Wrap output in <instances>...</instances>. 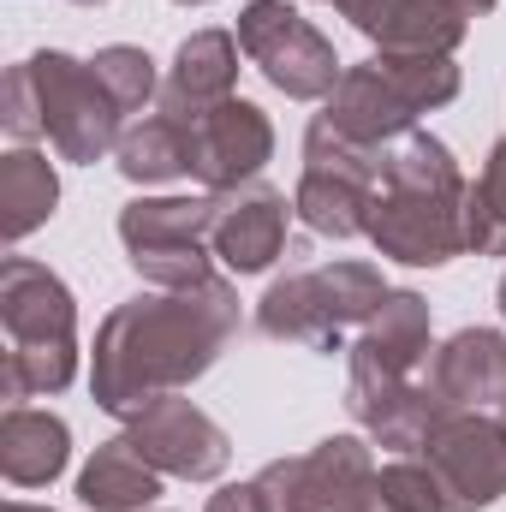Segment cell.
<instances>
[{"label": "cell", "mask_w": 506, "mask_h": 512, "mask_svg": "<svg viewBox=\"0 0 506 512\" xmlns=\"http://www.w3.org/2000/svg\"><path fill=\"white\" fill-rule=\"evenodd\" d=\"M233 328H239V292L227 280L126 298L96 334V364H90L96 405L131 417L149 399L179 393L221 358Z\"/></svg>", "instance_id": "6da1fadb"}, {"label": "cell", "mask_w": 506, "mask_h": 512, "mask_svg": "<svg viewBox=\"0 0 506 512\" xmlns=\"http://www.w3.org/2000/svg\"><path fill=\"white\" fill-rule=\"evenodd\" d=\"M364 239L411 268H441L465 251V173L441 137L405 131L381 149V191Z\"/></svg>", "instance_id": "7a4b0ae2"}, {"label": "cell", "mask_w": 506, "mask_h": 512, "mask_svg": "<svg viewBox=\"0 0 506 512\" xmlns=\"http://www.w3.org/2000/svg\"><path fill=\"white\" fill-rule=\"evenodd\" d=\"M0 328H6L0 393L12 405L72 387V376H78V304L54 268H42L30 256L0 262Z\"/></svg>", "instance_id": "3957f363"}, {"label": "cell", "mask_w": 506, "mask_h": 512, "mask_svg": "<svg viewBox=\"0 0 506 512\" xmlns=\"http://www.w3.org/2000/svg\"><path fill=\"white\" fill-rule=\"evenodd\" d=\"M453 96H459V66L447 54H376L364 66H346L322 120L370 149H387L393 137L417 131V114Z\"/></svg>", "instance_id": "277c9868"}, {"label": "cell", "mask_w": 506, "mask_h": 512, "mask_svg": "<svg viewBox=\"0 0 506 512\" xmlns=\"http://www.w3.org/2000/svg\"><path fill=\"white\" fill-rule=\"evenodd\" d=\"M387 280L370 262H322V268H292L286 280H274L256 304V328L268 340L286 346H310V352H340L346 328H364L387 304Z\"/></svg>", "instance_id": "5b68a950"}, {"label": "cell", "mask_w": 506, "mask_h": 512, "mask_svg": "<svg viewBox=\"0 0 506 512\" xmlns=\"http://www.w3.org/2000/svg\"><path fill=\"white\" fill-rule=\"evenodd\" d=\"M381 191V149L334 131L322 114L304 131V179L292 191V209L322 239H358L370 227V203Z\"/></svg>", "instance_id": "8992f818"}, {"label": "cell", "mask_w": 506, "mask_h": 512, "mask_svg": "<svg viewBox=\"0 0 506 512\" xmlns=\"http://www.w3.org/2000/svg\"><path fill=\"white\" fill-rule=\"evenodd\" d=\"M215 215L221 197H137L120 209V245L131 268L161 292L203 286L215 280Z\"/></svg>", "instance_id": "52a82bcc"}, {"label": "cell", "mask_w": 506, "mask_h": 512, "mask_svg": "<svg viewBox=\"0 0 506 512\" xmlns=\"http://www.w3.org/2000/svg\"><path fill=\"white\" fill-rule=\"evenodd\" d=\"M24 78H30V96H36V126L42 137L66 155V161H102L120 149V102L108 96V84L96 78L90 60H72L60 48L48 54H30L24 60Z\"/></svg>", "instance_id": "ba28073f"}, {"label": "cell", "mask_w": 506, "mask_h": 512, "mask_svg": "<svg viewBox=\"0 0 506 512\" xmlns=\"http://www.w3.org/2000/svg\"><path fill=\"white\" fill-rule=\"evenodd\" d=\"M423 352H429V304L417 292H387L376 316L364 322L352 346V382H346V411L358 429H376L381 417L423 382Z\"/></svg>", "instance_id": "9c48e42d"}, {"label": "cell", "mask_w": 506, "mask_h": 512, "mask_svg": "<svg viewBox=\"0 0 506 512\" xmlns=\"http://www.w3.org/2000/svg\"><path fill=\"white\" fill-rule=\"evenodd\" d=\"M239 48L251 54V66L292 102H322L334 96V84L346 78L334 60V42L286 0H251L239 18Z\"/></svg>", "instance_id": "30bf717a"}, {"label": "cell", "mask_w": 506, "mask_h": 512, "mask_svg": "<svg viewBox=\"0 0 506 512\" xmlns=\"http://www.w3.org/2000/svg\"><path fill=\"white\" fill-rule=\"evenodd\" d=\"M262 495L274 512H381L376 465L358 435H328L316 453L262 465Z\"/></svg>", "instance_id": "8fae6325"}, {"label": "cell", "mask_w": 506, "mask_h": 512, "mask_svg": "<svg viewBox=\"0 0 506 512\" xmlns=\"http://www.w3.org/2000/svg\"><path fill=\"white\" fill-rule=\"evenodd\" d=\"M423 459L441 477L453 512H483L506 495V423L495 411H447L423 441Z\"/></svg>", "instance_id": "7c38bea8"}, {"label": "cell", "mask_w": 506, "mask_h": 512, "mask_svg": "<svg viewBox=\"0 0 506 512\" xmlns=\"http://www.w3.org/2000/svg\"><path fill=\"white\" fill-rule=\"evenodd\" d=\"M126 423H131L126 435L143 447V459H149L161 477L209 483V477H221V471H227V459H233L227 429H221L209 411H197L191 399H179V393L149 399L143 411H131Z\"/></svg>", "instance_id": "4fadbf2b"}, {"label": "cell", "mask_w": 506, "mask_h": 512, "mask_svg": "<svg viewBox=\"0 0 506 512\" xmlns=\"http://www.w3.org/2000/svg\"><path fill=\"white\" fill-rule=\"evenodd\" d=\"M340 6L381 54H453L471 18L495 12V0H328Z\"/></svg>", "instance_id": "5bb4252c"}, {"label": "cell", "mask_w": 506, "mask_h": 512, "mask_svg": "<svg viewBox=\"0 0 506 512\" xmlns=\"http://www.w3.org/2000/svg\"><path fill=\"white\" fill-rule=\"evenodd\" d=\"M268 155H274V126L245 96H227L221 108H209L203 120H191V173L215 197L239 191V185H256V173H262Z\"/></svg>", "instance_id": "9a60e30c"}, {"label": "cell", "mask_w": 506, "mask_h": 512, "mask_svg": "<svg viewBox=\"0 0 506 512\" xmlns=\"http://www.w3.org/2000/svg\"><path fill=\"white\" fill-rule=\"evenodd\" d=\"M233 84H239V36H227V30H197V36H185L179 54H173V72H167V84H161V114L179 120V126H191V120H203L209 108H221V102L233 96Z\"/></svg>", "instance_id": "2e32d148"}, {"label": "cell", "mask_w": 506, "mask_h": 512, "mask_svg": "<svg viewBox=\"0 0 506 512\" xmlns=\"http://www.w3.org/2000/svg\"><path fill=\"white\" fill-rule=\"evenodd\" d=\"M298 209L274 191V185H239L221 191V215H215V256L239 274H262L274 256L286 251V221Z\"/></svg>", "instance_id": "e0dca14e"}, {"label": "cell", "mask_w": 506, "mask_h": 512, "mask_svg": "<svg viewBox=\"0 0 506 512\" xmlns=\"http://www.w3.org/2000/svg\"><path fill=\"white\" fill-rule=\"evenodd\" d=\"M435 393L453 411H501L506 405V334L501 328H459L435 364H429Z\"/></svg>", "instance_id": "ac0fdd59"}, {"label": "cell", "mask_w": 506, "mask_h": 512, "mask_svg": "<svg viewBox=\"0 0 506 512\" xmlns=\"http://www.w3.org/2000/svg\"><path fill=\"white\" fill-rule=\"evenodd\" d=\"M72 459V429L54 411L12 405L0 417V471L12 489H48Z\"/></svg>", "instance_id": "d6986e66"}, {"label": "cell", "mask_w": 506, "mask_h": 512, "mask_svg": "<svg viewBox=\"0 0 506 512\" xmlns=\"http://www.w3.org/2000/svg\"><path fill=\"white\" fill-rule=\"evenodd\" d=\"M161 495V471L143 459V447L131 435H114L90 453V465L78 471V501L90 512H143Z\"/></svg>", "instance_id": "ffe728a7"}, {"label": "cell", "mask_w": 506, "mask_h": 512, "mask_svg": "<svg viewBox=\"0 0 506 512\" xmlns=\"http://www.w3.org/2000/svg\"><path fill=\"white\" fill-rule=\"evenodd\" d=\"M60 203V179H54V161L30 143H18L12 155H0V233L6 245L30 239Z\"/></svg>", "instance_id": "44dd1931"}, {"label": "cell", "mask_w": 506, "mask_h": 512, "mask_svg": "<svg viewBox=\"0 0 506 512\" xmlns=\"http://www.w3.org/2000/svg\"><path fill=\"white\" fill-rule=\"evenodd\" d=\"M114 161H120V173L131 185H167V179L191 173V126H179L167 114H149V120L126 126Z\"/></svg>", "instance_id": "7402d4cb"}, {"label": "cell", "mask_w": 506, "mask_h": 512, "mask_svg": "<svg viewBox=\"0 0 506 512\" xmlns=\"http://www.w3.org/2000/svg\"><path fill=\"white\" fill-rule=\"evenodd\" d=\"M465 251L506 256V137L489 149L477 185H465Z\"/></svg>", "instance_id": "603a6c76"}, {"label": "cell", "mask_w": 506, "mask_h": 512, "mask_svg": "<svg viewBox=\"0 0 506 512\" xmlns=\"http://www.w3.org/2000/svg\"><path fill=\"white\" fill-rule=\"evenodd\" d=\"M376 495H381V512H453L441 477L429 471V459H411V453L393 459V465H381Z\"/></svg>", "instance_id": "cb8c5ba5"}, {"label": "cell", "mask_w": 506, "mask_h": 512, "mask_svg": "<svg viewBox=\"0 0 506 512\" xmlns=\"http://www.w3.org/2000/svg\"><path fill=\"white\" fill-rule=\"evenodd\" d=\"M96 78L108 84V96L120 102V114H137L149 96H161V78H155V60L143 54V48H131V42H114V48H102L96 60Z\"/></svg>", "instance_id": "d4e9b609"}, {"label": "cell", "mask_w": 506, "mask_h": 512, "mask_svg": "<svg viewBox=\"0 0 506 512\" xmlns=\"http://www.w3.org/2000/svg\"><path fill=\"white\" fill-rule=\"evenodd\" d=\"M0 126L12 131L18 143H36L42 126H36V96H30V78H24V60L6 72V90H0Z\"/></svg>", "instance_id": "484cf974"}, {"label": "cell", "mask_w": 506, "mask_h": 512, "mask_svg": "<svg viewBox=\"0 0 506 512\" xmlns=\"http://www.w3.org/2000/svg\"><path fill=\"white\" fill-rule=\"evenodd\" d=\"M203 512H274V501L262 495V483H227V489L209 495Z\"/></svg>", "instance_id": "4316f807"}, {"label": "cell", "mask_w": 506, "mask_h": 512, "mask_svg": "<svg viewBox=\"0 0 506 512\" xmlns=\"http://www.w3.org/2000/svg\"><path fill=\"white\" fill-rule=\"evenodd\" d=\"M6 512H48V507H30V501H12Z\"/></svg>", "instance_id": "83f0119b"}, {"label": "cell", "mask_w": 506, "mask_h": 512, "mask_svg": "<svg viewBox=\"0 0 506 512\" xmlns=\"http://www.w3.org/2000/svg\"><path fill=\"white\" fill-rule=\"evenodd\" d=\"M501 310H506V274H501Z\"/></svg>", "instance_id": "f1b7e54d"}, {"label": "cell", "mask_w": 506, "mask_h": 512, "mask_svg": "<svg viewBox=\"0 0 506 512\" xmlns=\"http://www.w3.org/2000/svg\"><path fill=\"white\" fill-rule=\"evenodd\" d=\"M179 6H209V0H179Z\"/></svg>", "instance_id": "f546056e"}, {"label": "cell", "mask_w": 506, "mask_h": 512, "mask_svg": "<svg viewBox=\"0 0 506 512\" xmlns=\"http://www.w3.org/2000/svg\"><path fill=\"white\" fill-rule=\"evenodd\" d=\"M72 6H102V0H72Z\"/></svg>", "instance_id": "4dcf8cb0"}]
</instances>
